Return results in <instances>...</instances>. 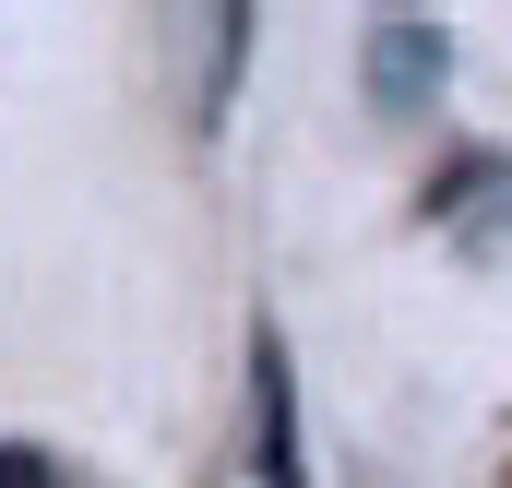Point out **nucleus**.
<instances>
[{"instance_id":"nucleus-3","label":"nucleus","mask_w":512,"mask_h":488,"mask_svg":"<svg viewBox=\"0 0 512 488\" xmlns=\"http://www.w3.org/2000/svg\"><path fill=\"white\" fill-rule=\"evenodd\" d=\"M429 215H441L465 250H512V155L465 167V179H441V191H429Z\"/></svg>"},{"instance_id":"nucleus-1","label":"nucleus","mask_w":512,"mask_h":488,"mask_svg":"<svg viewBox=\"0 0 512 488\" xmlns=\"http://www.w3.org/2000/svg\"><path fill=\"white\" fill-rule=\"evenodd\" d=\"M370 108H393V120H417L429 96H441V72H453V24L441 12H382L370 24Z\"/></svg>"},{"instance_id":"nucleus-2","label":"nucleus","mask_w":512,"mask_h":488,"mask_svg":"<svg viewBox=\"0 0 512 488\" xmlns=\"http://www.w3.org/2000/svg\"><path fill=\"white\" fill-rule=\"evenodd\" d=\"M251 477L298 488V405H286V346L251 334Z\"/></svg>"},{"instance_id":"nucleus-4","label":"nucleus","mask_w":512,"mask_h":488,"mask_svg":"<svg viewBox=\"0 0 512 488\" xmlns=\"http://www.w3.org/2000/svg\"><path fill=\"white\" fill-rule=\"evenodd\" d=\"M0 488H72V477H60L36 441H0Z\"/></svg>"}]
</instances>
